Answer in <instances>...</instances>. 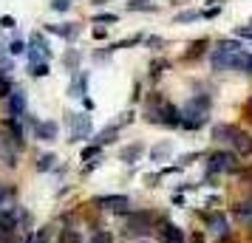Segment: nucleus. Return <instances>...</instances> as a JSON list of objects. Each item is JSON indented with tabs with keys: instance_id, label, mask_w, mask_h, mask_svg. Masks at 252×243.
I'll use <instances>...</instances> for the list:
<instances>
[{
	"instance_id": "1",
	"label": "nucleus",
	"mask_w": 252,
	"mask_h": 243,
	"mask_svg": "<svg viewBox=\"0 0 252 243\" xmlns=\"http://www.w3.org/2000/svg\"><path fill=\"white\" fill-rule=\"evenodd\" d=\"M179 113H182V128L198 130L201 125H207V119H210V96H193Z\"/></svg>"
},
{
	"instance_id": "2",
	"label": "nucleus",
	"mask_w": 252,
	"mask_h": 243,
	"mask_svg": "<svg viewBox=\"0 0 252 243\" xmlns=\"http://www.w3.org/2000/svg\"><path fill=\"white\" fill-rule=\"evenodd\" d=\"M153 229H156V212L139 209L127 218V235H148Z\"/></svg>"
},
{
	"instance_id": "3",
	"label": "nucleus",
	"mask_w": 252,
	"mask_h": 243,
	"mask_svg": "<svg viewBox=\"0 0 252 243\" xmlns=\"http://www.w3.org/2000/svg\"><path fill=\"white\" fill-rule=\"evenodd\" d=\"M238 164H235V156L232 153H213L210 162H207V173L210 175H221V173H235Z\"/></svg>"
},
{
	"instance_id": "4",
	"label": "nucleus",
	"mask_w": 252,
	"mask_h": 243,
	"mask_svg": "<svg viewBox=\"0 0 252 243\" xmlns=\"http://www.w3.org/2000/svg\"><path fill=\"white\" fill-rule=\"evenodd\" d=\"M71 116V141H82V139H88L91 136V119L88 116H82V113H68Z\"/></svg>"
},
{
	"instance_id": "5",
	"label": "nucleus",
	"mask_w": 252,
	"mask_h": 243,
	"mask_svg": "<svg viewBox=\"0 0 252 243\" xmlns=\"http://www.w3.org/2000/svg\"><path fill=\"white\" fill-rule=\"evenodd\" d=\"M241 59H244V51H238V54H229V51H221V48H218L216 54H213V68H216V71L241 68Z\"/></svg>"
},
{
	"instance_id": "6",
	"label": "nucleus",
	"mask_w": 252,
	"mask_h": 243,
	"mask_svg": "<svg viewBox=\"0 0 252 243\" xmlns=\"http://www.w3.org/2000/svg\"><path fill=\"white\" fill-rule=\"evenodd\" d=\"M159 243H184V232L176 226V223H170V220H164L159 229Z\"/></svg>"
},
{
	"instance_id": "7",
	"label": "nucleus",
	"mask_w": 252,
	"mask_h": 243,
	"mask_svg": "<svg viewBox=\"0 0 252 243\" xmlns=\"http://www.w3.org/2000/svg\"><path fill=\"white\" fill-rule=\"evenodd\" d=\"M94 204L102 207V209H125L127 204H130V198L127 195H99Z\"/></svg>"
},
{
	"instance_id": "8",
	"label": "nucleus",
	"mask_w": 252,
	"mask_h": 243,
	"mask_svg": "<svg viewBox=\"0 0 252 243\" xmlns=\"http://www.w3.org/2000/svg\"><path fill=\"white\" fill-rule=\"evenodd\" d=\"M232 147H235L238 156H252V136L250 133H244V130H238L235 139H232Z\"/></svg>"
},
{
	"instance_id": "9",
	"label": "nucleus",
	"mask_w": 252,
	"mask_h": 243,
	"mask_svg": "<svg viewBox=\"0 0 252 243\" xmlns=\"http://www.w3.org/2000/svg\"><path fill=\"white\" fill-rule=\"evenodd\" d=\"M57 133H60L57 122H40V125H37V139H43V141H54Z\"/></svg>"
},
{
	"instance_id": "10",
	"label": "nucleus",
	"mask_w": 252,
	"mask_h": 243,
	"mask_svg": "<svg viewBox=\"0 0 252 243\" xmlns=\"http://www.w3.org/2000/svg\"><path fill=\"white\" fill-rule=\"evenodd\" d=\"M235 133H238L235 125H216V128H213V139L216 141H232Z\"/></svg>"
},
{
	"instance_id": "11",
	"label": "nucleus",
	"mask_w": 252,
	"mask_h": 243,
	"mask_svg": "<svg viewBox=\"0 0 252 243\" xmlns=\"http://www.w3.org/2000/svg\"><path fill=\"white\" fill-rule=\"evenodd\" d=\"M48 31H51V34L65 37V40H74V37L80 34V26H77V23H65V26H48Z\"/></svg>"
},
{
	"instance_id": "12",
	"label": "nucleus",
	"mask_w": 252,
	"mask_h": 243,
	"mask_svg": "<svg viewBox=\"0 0 252 243\" xmlns=\"http://www.w3.org/2000/svg\"><path fill=\"white\" fill-rule=\"evenodd\" d=\"M23 110H26V93L23 91H14L12 99H9V113H12V119H14V116H20Z\"/></svg>"
},
{
	"instance_id": "13",
	"label": "nucleus",
	"mask_w": 252,
	"mask_h": 243,
	"mask_svg": "<svg viewBox=\"0 0 252 243\" xmlns=\"http://www.w3.org/2000/svg\"><path fill=\"white\" fill-rule=\"evenodd\" d=\"M142 153H145L142 144H127L125 150L119 153V159H122L125 164H133V162H139V156H142Z\"/></svg>"
},
{
	"instance_id": "14",
	"label": "nucleus",
	"mask_w": 252,
	"mask_h": 243,
	"mask_svg": "<svg viewBox=\"0 0 252 243\" xmlns=\"http://www.w3.org/2000/svg\"><path fill=\"white\" fill-rule=\"evenodd\" d=\"M207 223H210V229H216V232H227V220H224V215H221V212L207 215Z\"/></svg>"
},
{
	"instance_id": "15",
	"label": "nucleus",
	"mask_w": 252,
	"mask_h": 243,
	"mask_svg": "<svg viewBox=\"0 0 252 243\" xmlns=\"http://www.w3.org/2000/svg\"><path fill=\"white\" fill-rule=\"evenodd\" d=\"M85 82H88V77H85V74H80L77 80L71 82V96H74V99H82V91H85Z\"/></svg>"
},
{
	"instance_id": "16",
	"label": "nucleus",
	"mask_w": 252,
	"mask_h": 243,
	"mask_svg": "<svg viewBox=\"0 0 252 243\" xmlns=\"http://www.w3.org/2000/svg\"><path fill=\"white\" fill-rule=\"evenodd\" d=\"M32 48H34L37 54H43V57H48V43L43 40V34H32Z\"/></svg>"
},
{
	"instance_id": "17",
	"label": "nucleus",
	"mask_w": 252,
	"mask_h": 243,
	"mask_svg": "<svg viewBox=\"0 0 252 243\" xmlns=\"http://www.w3.org/2000/svg\"><path fill=\"white\" fill-rule=\"evenodd\" d=\"M204 48H207V40H195L193 46H190V51L184 54V59H195L198 54H204Z\"/></svg>"
},
{
	"instance_id": "18",
	"label": "nucleus",
	"mask_w": 252,
	"mask_h": 243,
	"mask_svg": "<svg viewBox=\"0 0 252 243\" xmlns=\"http://www.w3.org/2000/svg\"><path fill=\"white\" fill-rule=\"evenodd\" d=\"M170 141H164V144H159V147H153V162H164L167 156H170Z\"/></svg>"
},
{
	"instance_id": "19",
	"label": "nucleus",
	"mask_w": 252,
	"mask_h": 243,
	"mask_svg": "<svg viewBox=\"0 0 252 243\" xmlns=\"http://www.w3.org/2000/svg\"><path fill=\"white\" fill-rule=\"evenodd\" d=\"M60 243H82V238L77 229H63L60 232Z\"/></svg>"
},
{
	"instance_id": "20",
	"label": "nucleus",
	"mask_w": 252,
	"mask_h": 243,
	"mask_svg": "<svg viewBox=\"0 0 252 243\" xmlns=\"http://www.w3.org/2000/svg\"><path fill=\"white\" fill-rule=\"evenodd\" d=\"M63 65L71 71H77V65H80V54L77 51H68V54H63Z\"/></svg>"
},
{
	"instance_id": "21",
	"label": "nucleus",
	"mask_w": 252,
	"mask_h": 243,
	"mask_svg": "<svg viewBox=\"0 0 252 243\" xmlns=\"http://www.w3.org/2000/svg\"><path fill=\"white\" fill-rule=\"evenodd\" d=\"M88 243H114V235L111 232H105V229H99V232H94L91 235V241Z\"/></svg>"
},
{
	"instance_id": "22",
	"label": "nucleus",
	"mask_w": 252,
	"mask_h": 243,
	"mask_svg": "<svg viewBox=\"0 0 252 243\" xmlns=\"http://www.w3.org/2000/svg\"><path fill=\"white\" fill-rule=\"evenodd\" d=\"M12 82H9V77L6 74H0V99H6V96H12Z\"/></svg>"
},
{
	"instance_id": "23",
	"label": "nucleus",
	"mask_w": 252,
	"mask_h": 243,
	"mask_svg": "<svg viewBox=\"0 0 252 243\" xmlns=\"http://www.w3.org/2000/svg\"><path fill=\"white\" fill-rule=\"evenodd\" d=\"M198 17H201V12H182V14H176V23H193Z\"/></svg>"
},
{
	"instance_id": "24",
	"label": "nucleus",
	"mask_w": 252,
	"mask_h": 243,
	"mask_svg": "<svg viewBox=\"0 0 252 243\" xmlns=\"http://www.w3.org/2000/svg\"><path fill=\"white\" fill-rule=\"evenodd\" d=\"M54 162H57V159L48 153V156H43V159L37 162V170H40V173H43V170H51V167H54Z\"/></svg>"
},
{
	"instance_id": "25",
	"label": "nucleus",
	"mask_w": 252,
	"mask_h": 243,
	"mask_svg": "<svg viewBox=\"0 0 252 243\" xmlns=\"http://www.w3.org/2000/svg\"><path fill=\"white\" fill-rule=\"evenodd\" d=\"M116 139V128H108L99 133V144H108V141H114Z\"/></svg>"
},
{
	"instance_id": "26",
	"label": "nucleus",
	"mask_w": 252,
	"mask_h": 243,
	"mask_svg": "<svg viewBox=\"0 0 252 243\" xmlns=\"http://www.w3.org/2000/svg\"><path fill=\"white\" fill-rule=\"evenodd\" d=\"M221 51H229V54H238V51H241V46L235 43V40H224V43H221Z\"/></svg>"
},
{
	"instance_id": "27",
	"label": "nucleus",
	"mask_w": 252,
	"mask_h": 243,
	"mask_svg": "<svg viewBox=\"0 0 252 243\" xmlns=\"http://www.w3.org/2000/svg\"><path fill=\"white\" fill-rule=\"evenodd\" d=\"M32 74H34V77H46L48 65H46V62H34V65H32Z\"/></svg>"
},
{
	"instance_id": "28",
	"label": "nucleus",
	"mask_w": 252,
	"mask_h": 243,
	"mask_svg": "<svg viewBox=\"0 0 252 243\" xmlns=\"http://www.w3.org/2000/svg\"><path fill=\"white\" fill-rule=\"evenodd\" d=\"M241 71L252 77V54H244V59H241Z\"/></svg>"
},
{
	"instance_id": "29",
	"label": "nucleus",
	"mask_w": 252,
	"mask_h": 243,
	"mask_svg": "<svg viewBox=\"0 0 252 243\" xmlns=\"http://www.w3.org/2000/svg\"><path fill=\"white\" fill-rule=\"evenodd\" d=\"M68 6H71V0H54V3H51L54 12H68Z\"/></svg>"
},
{
	"instance_id": "30",
	"label": "nucleus",
	"mask_w": 252,
	"mask_h": 243,
	"mask_svg": "<svg viewBox=\"0 0 252 243\" xmlns=\"http://www.w3.org/2000/svg\"><path fill=\"white\" fill-rule=\"evenodd\" d=\"M94 20H96V23H116L119 17H116V14H96Z\"/></svg>"
},
{
	"instance_id": "31",
	"label": "nucleus",
	"mask_w": 252,
	"mask_h": 243,
	"mask_svg": "<svg viewBox=\"0 0 252 243\" xmlns=\"http://www.w3.org/2000/svg\"><path fill=\"white\" fill-rule=\"evenodd\" d=\"M9 51H12V54H26V43H23V40H14Z\"/></svg>"
},
{
	"instance_id": "32",
	"label": "nucleus",
	"mask_w": 252,
	"mask_h": 243,
	"mask_svg": "<svg viewBox=\"0 0 252 243\" xmlns=\"http://www.w3.org/2000/svg\"><path fill=\"white\" fill-rule=\"evenodd\" d=\"M94 156H99V147H85V150H82V162H88Z\"/></svg>"
},
{
	"instance_id": "33",
	"label": "nucleus",
	"mask_w": 252,
	"mask_h": 243,
	"mask_svg": "<svg viewBox=\"0 0 252 243\" xmlns=\"http://www.w3.org/2000/svg\"><path fill=\"white\" fill-rule=\"evenodd\" d=\"M235 215H241V218H250V215H252V204H247V207H238V209H235Z\"/></svg>"
},
{
	"instance_id": "34",
	"label": "nucleus",
	"mask_w": 252,
	"mask_h": 243,
	"mask_svg": "<svg viewBox=\"0 0 252 243\" xmlns=\"http://www.w3.org/2000/svg\"><path fill=\"white\" fill-rule=\"evenodd\" d=\"M145 3H148V0H130V9H150Z\"/></svg>"
},
{
	"instance_id": "35",
	"label": "nucleus",
	"mask_w": 252,
	"mask_h": 243,
	"mask_svg": "<svg viewBox=\"0 0 252 243\" xmlns=\"http://www.w3.org/2000/svg\"><path fill=\"white\" fill-rule=\"evenodd\" d=\"M0 26H3V28H12V26H14V17H0Z\"/></svg>"
},
{
	"instance_id": "36",
	"label": "nucleus",
	"mask_w": 252,
	"mask_h": 243,
	"mask_svg": "<svg viewBox=\"0 0 252 243\" xmlns=\"http://www.w3.org/2000/svg\"><path fill=\"white\" fill-rule=\"evenodd\" d=\"M244 110H247V113L252 116V99H247V105H244Z\"/></svg>"
},
{
	"instance_id": "37",
	"label": "nucleus",
	"mask_w": 252,
	"mask_h": 243,
	"mask_svg": "<svg viewBox=\"0 0 252 243\" xmlns=\"http://www.w3.org/2000/svg\"><path fill=\"white\" fill-rule=\"evenodd\" d=\"M3 201H6V187L0 184V204H3Z\"/></svg>"
},
{
	"instance_id": "38",
	"label": "nucleus",
	"mask_w": 252,
	"mask_h": 243,
	"mask_svg": "<svg viewBox=\"0 0 252 243\" xmlns=\"http://www.w3.org/2000/svg\"><path fill=\"white\" fill-rule=\"evenodd\" d=\"M250 26H252V20H250Z\"/></svg>"
},
{
	"instance_id": "39",
	"label": "nucleus",
	"mask_w": 252,
	"mask_h": 243,
	"mask_svg": "<svg viewBox=\"0 0 252 243\" xmlns=\"http://www.w3.org/2000/svg\"><path fill=\"white\" fill-rule=\"evenodd\" d=\"M250 235H252V229H250Z\"/></svg>"
}]
</instances>
